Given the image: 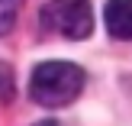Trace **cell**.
Masks as SVG:
<instances>
[{"label":"cell","instance_id":"6da1fadb","mask_svg":"<svg viewBox=\"0 0 132 126\" xmlns=\"http://www.w3.org/2000/svg\"><path fill=\"white\" fill-rule=\"evenodd\" d=\"M84 87V71L71 62H42L36 65L29 94L39 107H64Z\"/></svg>","mask_w":132,"mask_h":126},{"label":"cell","instance_id":"3957f363","mask_svg":"<svg viewBox=\"0 0 132 126\" xmlns=\"http://www.w3.org/2000/svg\"><path fill=\"white\" fill-rule=\"evenodd\" d=\"M103 19L113 39H132V0H106Z\"/></svg>","mask_w":132,"mask_h":126},{"label":"cell","instance_id":"5b68a950","mask_svg":"<svg viewBox=\"0 0 132 126\" xmlns=\"http://www.w3.org/2000/svg\"><path fill=\"white\" fill-rule=\"evenodd\" d=\"M16 94V84H13V68L6 62H0V103H10Z\"/></svg>","mask_w":132,"mask_h":126},{"label":"cell","instance_id":"7a4b0ae2","mask_svg":"<svg viewBox=\"0 0 132 126\" xmlns=\"http://www.w3.org/2000/svg\"><path fill=\"white\" fill-rule=\"evenodd\" d=\"M45 29L64 39H87L94 29V13L87 0H48L39 13Z\"/></svg>","mask_w":132,"mask_h":126},{"label":"cell","instance_id":"277c9868","mask_svg":"<svg viewBox=\"0 0 132 126\" xmlns=\"http://www.w3.org/2000/svg\"><path fill=\"white\" fill-rule=\"evenodd\" d=\"M19 10H23V0H0V36H6L16 26Z\"/></svg>","mask_w":132,"mask_h":126}]
</instances>
